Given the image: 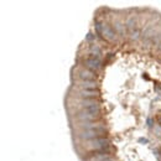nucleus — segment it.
Instances as JSON below:
<instances>
[{
    "label": "nucleus",
    "mask_w": 161,
    "mask_h": 161,
    "mask_svg": "<svg viewBox=\"0 0 161 161\" xmlns=\"http://www.w3.org/2000/svg\"><path fill=\"white\" fill-rule=\"evenodd\" d=\"M109 146H110V141H109L107 138H103V136H100V138H98V139H94V140H92V141L89 143V148H91V149H93V150H99V151L105 150V149H108Z\"/></svg>",
    "instance_id": "obj_1"
},
{
    "label": "nucleus",
    "mask_w": 161,
    "mask_h": 161,
    "mask_svg": "<svg viewBox=\"0 0 161 161\" xmlns=\"http://www.w3.org/2000/svg\"><path fill=\"white\" fill-rule=\"evenodd\" d=\"M96 105H100V103L97 99H83L81 102V107L83 109L86 108H91V107H96Z\"/></svg>",
    "instance_id": "obj_8"
},
{
    "label": "nucleus",
    "mask_w": 161,
    "mask_h": 161,
    "mask_svg": "<svg viewBox=\"0 0 161 161\" xmlns=\"http://www.w3.org/2000/svg\"><path fill=\"white\" fill-rule=\"evenodd\" d=\"M79 78L82 81H94L97 77V74L93 71H89V69H82L79 71Z\"/></svg>",
    "instance_id": "obj_7"
},
{
    "label": "nucleus",
    "mask_w": 161,
    "mask_h": 161,
    "mask_svg": "<svg viewBox=\"0 0 161 161\" xmlns=\"http://www.w3.org/2000/svg\"><path fill=\"white\" fill-rule=\"evenodd\" d=\"M97 29H98V31L102 32V33L104 35V37H105L107 40H109V41H114V40H115V33L112 31L108 26H100V25H98Z\"/></svg>",
    "instance_id": "obj_6"
},
{
    "label": "nucleus",
    "mask_w": 161,
    "mask_h": 161,
    "mask_svg": "<svg viewBox=\"0 0 161 161\" xmlns=\"http://www.w3.org/2000/svg\"><path fill=\"white\" fill-rule=\"evenodd\" d=\"M100 133L99 131H96V130H83L79 133V138L83 139V140H94V139H98L100 138L99 136Z\"/></svg>",
    "instance_id": "obj_3"
},
{
    "label": "nucleus",
    "mask_w": 161,
    "mask_h": 161,
    "mask_svg": "<svg viewBox=\"0 0 161 161\" xmlns=\"http://www.w3.org/2000/svg\"><path fill=\"white\" fill-rule=\"evenodd\" d=\"M138 37H139V31H138V30H136V31L133 30V31H131V38H133V40H136Z\"/></svg>",
    "instance_id": "obj_10"
},
{
    "label": "nucleus",
    "mask_w": 161,
    "mask_h": 161,
    "mask_svg": "<svg viewBox=\"0 0 161 161\" xmlns=\"http://www.w3.org/2000/svg\"><path fill=\"white\" fill-rule=\"evenodd\" d=\"M99 118H100V115L86 112V110H81L77 114V119L81 120V122H94V120H98Z\"/></svg>",
    "instance_id": "obj_2"
},
{
    "label": "nucleus",
    "mask_w": 161,
    "mask_h": 161,
    "mask_svg": "<svg viewBox=\"0 0 161 161\" xmlns=\"http://www.w3.org/2000/svg\"><path fill=\"white\" fill-rule=\"evenodd\" d=\"M86 67H87V69H89V71H97V69H99L100 68V66H102V62L96 58V57H91V58H87L86 60Z\"/></svg>",
    "instance_id": "obj_4"
},
{
    "label": "nucleus",
    "mask_w": 161,
    "mask_h": 161,
    "mask_svg": "<svg viewBox=\"0 0 161 161\" xmlns=\"http://www.w3.org/2000/svg\"><path fill=\"white\" fill-rule=\"evenodd\" d=\"M79 86L82 87V89H97L98 84L94 81H82L79 83Z\"/></svg>",
    "instance_id": "obj_9"
},
{
    "label": "nucleus",
    "mask_w": 161,
    "mask_h": 161,
    "mask_svg": "<svg viewBox=\"0 0 161 161\" xmlns=\"http://www.w3.org/2000/svg\"><path fill=\"white\" fill-rule=\"evenodd\" d=\"M79 94L83 99H97L100 93L98 89H82Z\"/></svg>",
    "instance_id": "obj_5"
},
{
    "label": "nucleus",
    "mask_w": 161,
    "mask_h": 161,
    "mask_svg": "<svg viewBox=\"0 0 161 161\" xmlns=\"http://www.w3.org/2000/svg\"><path fill=\"white\" fill-rule=\"evenodd\" d=\"M104 161H114V160H113V159H110V158H108V159H105Z\"/></svg>",
    "instance_id": "obj_11"
}]
</instances>
